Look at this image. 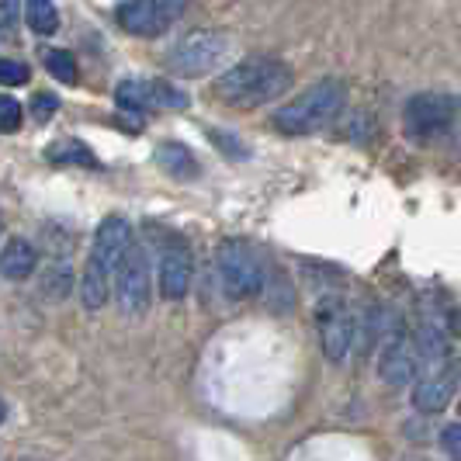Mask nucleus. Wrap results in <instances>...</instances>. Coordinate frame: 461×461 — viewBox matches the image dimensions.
<instances>
[{"label": "nucleus", "instance_id": "1", "mask_svg": "<svg viewBox=\"0 0 461 461\" xmlns=\"http://www.w3.org/2000/svg\"><path fill=\"white\" fill-rule=\"evenodd\" d=\"M292 87V69L277 59H243L215 80L219 101L232 108H260Z\"/></svg>", "mask_w": 461, "mask_h": 461}, {"label": "nucleus", "instance_id": "2", "mask_svg": "<svg viewBox=\"0 0 461 461\" xmlns=\"http://www.w3.org/2000/svg\"><path fill=\"white\" fill-rule=\"evenodd\" d=\"M347 87L340 80H320L309 91H302L299 97H292L285 108H277L275 129L285 136H309L320 132L323 125H330L333 118L344 112Z\"/></svg>", "mask_w": 461, "mask_h": 461}, {"label": "nucleus", "instance_id": "3", "mask_svg": "<svg viewBox=\"0 0 461 461\" xmlns=\"http://www.w3.org/2000/svg\"><path fill=\"white\" fill-rule=\"evenodd\" d=\"M402 122L406 132L420 142H434V139L451 136L461 122V101L455 94L444 91H423L413 94L402 108Z\"/></svg>", "mask_w": 461, "mask_h": 461}, {"label": "nucleus", "instance_id": "4", "mask_svg": "<svg viewBox=\"0 0 461 461\" xmlns=\"http://www.w3.org/2000/svg\"><path fill=\"white\" fill-rule=\"evenodd\" d=\"M215 271L222 281V292L230 299H250L264 288V260L250 243L226 240L215 254Z\"/></svg>", "mask_w": 461, "mask_h": 461}, {"label": "nucleus", "instance_id": "5", "mask_svg": "<svg viewBox=\"0 0 461 461\" xmlns=\"http://www.w3.org/2000/svg\"><path fill=\"white\" fill-rule=\"evenodd\" d=\"M230 52V35L226 32H215V28H202V32H191L185 35L174 52H170V69L177 77H205L219 67Z\"/></svg>", "mask_w": 461, "mask_h": 461}, {"label": "nucleus", "instance_id": "6", "mask_svg": "<svg viewBox=\"0 0 461 461\" xmlns=\"http://www.w3.org/2000/svg\"><path fill=\"white\" fill-rule=\"evenodd\" d=\"M187 0H125L118 4V24L136 39H160L185 14Z\"/></svg>", "mask_w": 461, "mask_h": 461}, {"label": "nucleus", "instance_id": "7", "mask_svg": "<svg viewBox=\"0 0 461 461\" xmlns=\"http://www.w3.org/2000/svg\"><path fill=\"white\" fill-rule=\"evenodd\" d=\"M115 299L125 316H142L149 312L153 302V275H149V257L142 247H132L129 257L115 271Z\"/></svg>", "mask_w": 461, "mask_h": 461}, {"label": "nucleus", "instance_id": "8", "mask_svg": "<svg viewBox=\"0 0 461 461\" xmlns=\"http://www.w3.org/2000/svg\"><path fill=\"white\" fill-rule=\"evenodd\" d=\"M316 330H320V347H323L326 361L340 365L354 347V337H357V320L347 309V302L337 295L320 302L316 305Z\"/></svg>", "mask_w": 461, "mask_h": 461}, {"label": "nucleus", "instance_id": "9", "mask_svg": "<svg viewBox=\"0 0 461 461\" xmlns=\"http://www.w3.org/2000/svg\"><path fill=\"white\" fill-rule=\"evenodd\" d=\"M378 375L385 385H410L416 375H420V350H416L413 337L399 333L393 340L382 344V354H378Z\"/></svg>", "mask_w": 461, "mask_h": 461}, {"label": "nucleus", "instance_id": "10", "mask_svg": "<svg viewBox=\"0 0 461 461\" xmlns=\"http://www.w3.org/2000/svg\"><path fill=\"white\" fill-rule=\"evenodd\" d=\"M461 382V368L458 365H444L438 371H427L420 382H416L413 389V406L420 413L434 416V413H444L447 406H451V399H455V389H458Z\"/></svg>", "mask_w": 461, "mask_h": 461}, {"label": "nucleus", "instance_id": "11", "mask_svg": "<svg viewBox=\"0 0 461 461\" xmlns=\"http://www.w3.org/2000/svg\"><path fill=\"white\" fill-rule=\"evenodd\" d=\"M129 250H132V226H129V219H122V215L101 219V226L94 232L91 260H97L101 267H108L115 275L118 264L129 257Z\"/></svg>", "mask_w": 461, "mask_h": 461}, {"label": "nucleus", "instance_id": "12", "mask_svg": "<svg viewBox=\"0 0 461 461\" xmlns=\"http://www.w3.org/2000/svg\"><path fill=\"white\" fill-rule=\"evenodd\" d=\"M194 277V260L185 243H170L160 254V295L170 302L185 299Z\"/></svg>", "mask_w": 461, "mask_h": 461}, {"label": "nucleus", "instance_id": "13", "mask_svg": "<svg viewBox=\"0 0 461 461\" xmlns=\"http://www.w3.org/2000/svg\"><path fill=\"white\" fill-rule=\"evenodd\" d=\"M112 292H115V275L87 257V267H84V277H80V299H84V309H87V312L104 309L108 299H112Z\"/></svg>", "mask_w": 461, "mask_h": 461}, {"label": "nucleus", "instance_id": "14", "mask_svg": "<svg viewBox=\"0 0 461 461\" xmlns=\"http://www.w3.org/2000/svg\"><path fill=\"white\" fill-rule=\"evenodd\" d=\"M157 163H160L163 174H170L174 181H194L198 177L194 153L187 149L185 142H177V139H167V142L157 146Z\"/></svg>", "mask_w": 461, "mask_h": 461}, {"label": "nucleus", "instance_id": "15", "mask_svg": "<svg viewBox=\"0 0 461 461\" xmlns=\"http://www.w3.org/2000/svg\"><path fill=\"white\" fill-rule=\"evenodd\" d=\"M35 264H39V254H35V247H32L28 240H22V236L7 240V247L0 250V275L7 277V281H24V277H32Z\"/></svg>", "mask_w": 461, "mask_h": 461}, {"label": "nucleus", "instance_id": "16", "mask_svg": "<svg viewBox=\"0 0 461 461\" xmlns=\"http://www.w3.org/2000/svg\"><path fill=\"white\" fill-rule=\"evenodd\" d=\"M115 101L122 112H136V115L157 112V91L146 80H122L115 87Z\"/></svg>", "mask_w": 461, "mask_h": 461}, {"label": "nucleus", "instance_id": "17", "mask_svg": "<svg viewBox=\"0 0 461 461\" xmlns=\"http://www.w3.org/2000/svg\"><path fill=\"white\" fill-rule=\"evenodd\" d=\"M24 18H28V28L35 35H52L56 24H59V14H56L52 0H24Z\"/></svg>", "mask_w": 461, "mask_h": 461}, {"label": "nucleus", "instance_id": "18", "mask_svg": "<svg viewBox=\"0 0 461 461\" xmlns=\"http://www.w3.org/2000/svg\"><path fill=\"white\" fill-rule=\"evenodd\" d=\"M49 160H52V163H84V167H97L94 153L84 146V142H77V139L56 142V146L49 149Z\"/></svg>", "mask_w": 461, "mask_h": 461}, {"label": "nucleus", "instance_id": "19", "mask_svg": "<svg viewBox=\"0 0 461 461\" xmlns=\"http://www.w3.org/2000/svg\"><path fill=\"white\" fill-rule=\"evenodd\" d=\"M46 69L59 84H77V59H73V52H67V49H49Z\"/></svg>", "mask_w": 461, "mask_h": 461}, {"label": "nucleus", "instance_id": "20", "mask_svg": "<svg viewBox=\"0 0 461 461\" xmlns=\"http://www.w3.org/2000/svg\"><path fill=\"white\" fill-rule=\"evenodd\" d=\"M69 292H73V271L67 264H56L46 275V295L49 299H67Z\"/></svg>", "mask_w": 461, "mask_h": 461}, {"label": "nucleus", "instance_id": "21", "mask_svg": "<svg viewBox=\"0 0 461 461\" xmlns=\"http://www.w3.org/2000/svg\"><path fill=\"white\" fill-rule=\"evenodd\" d=\"M18 129H22V104L0 94V132H18Z\"/></svg>", "mask_w": 461, "mask_h": 461}, {"label": "nucleus", "instance_id": "22", "mask_svg": "<svg viewBox=\"0 0 461 461\" xmlns=\"http://www.w3.org/2000/svg\"><path fill=\"white\" fill-rule=\"evenodd\" d=\"M153 91H157V108H177V112H185L187 108V97L181 91H174L170 84L153 80Z\"/></svg>", "mask_w": 461, "mask_h": 461}, {"label": "nucleus", "instance_id": "23", "mask_svg": "<svg viewBox=\"0 0 461 461\" xmlns=\"http://www.w3.org/2000/svg\"><path fill=\"white\" fill-rule=\"evenodd\" d=\"M0 84H7V87L28 84V67L22 59H0Z\"/></svg>", "mask_w": 461, "mask_h": 461}, {"label": "nucleus", "instance_id": "24", "mask_svg": "<svg viewBox=\"0 0 461 461\" xmlns=\"http://www.w3.org/2000/svg\"><path fill=\"white\" fill-rule=\"evenodd\" d=\"M56 108H59V97L56 94L39 91L32 97V115H35V122H49V118L56 115Z\"/></svg>", "mask_w": 461, "mask_h": 461}, {"label": "nucleus", "instance_id": "25", "mask_svg": "<svg viewBox=\"0 0 461 461\" xmlns=\"http://www.w3.org/2000/svg\"><path fill=\"white\" fill-rule=\"evenodd\" d=\"M440 447L447 451V458L451 461H461V420L440 430Z\"/></svg>", "mask_w": 461, "mask_h": 461}, {"label": "nucleus", "instance_id": "26", "mask_svg": "<svg viewBox=\"0 0 461 461\" xmlns=\"http://www.w3.org/2000/svg\"><path fill=\"white\" fill-rule=\"evenodd\" d=\"M18 24V0H0V28L11 32Z\"/></svg>", "mask_w": 461, "mask_h": 461}, {"label": "nucleus", "instance_id": "27", "mask_svg": "<svg viewBox=\"0 0 461 461\" xmlns=\"http://www.w3.org/2000/svg\"><path fill=\"white\" fill-rule=\"evenodd\" d=\"M451 330H455V333H461V309L451 316Z\"/></svg>", "mask_w": 461, "mask_h": 461}, {"label": "nucleus", "instance_id": "28", "mask_svg": "<svg viewBox=\"0 0 461 461\" xmlns=\"http://www.w3.org/2000/svg\"><path fill=\"white\" fill-rule=\"evenodd\" d=\"M4 416H7V402L0 399V423H4Z\"/></svg>", "mask_w": 461, "mask_h": 461}, {"label": "nucleus", "instance_id": "29", "mask_svg": "<svg viewBox=\"0 0 461 461\" xmlns=\"http://www.w3.org/2000/svg\"><path fill=\"white\" fill-rule=\"evenodd\" d=\"M0 232H4V219H0Z\"/></svg>", "mask_w": 461, "mask_h": 461}, {"label": "nucleus", "instance_id": "30", "mask_svg": "<svg viewBox=\"0 0 461 461\" xmlns=\"http://www.w3.org/2000/svg\"><path fill=\"white\" fill-rule=\"evenodd\" d=\"M458 416H461V402H458Z\"/></svg>", "mask_w": 461, "mask_h": 461}]
</instances>
